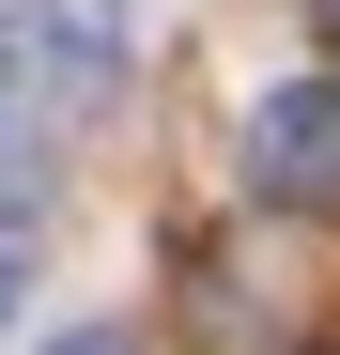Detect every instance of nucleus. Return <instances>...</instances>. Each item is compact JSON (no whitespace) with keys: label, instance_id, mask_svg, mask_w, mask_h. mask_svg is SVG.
I'll return each mask as SVG.
<instances>
[{"label":"nucleus","instance_id":"obj_3","mask_svg":"<svg viewBox=\"0 0 340 355\" xmlns=\"http://www.w3.org/2000/svg\"><path fill=\"white\" fill-rule=\"evenodd\" d=\"M31 232H46V201H16V216H0V324H16V263H31Z\"/></svg>","mask_w":340,"mask_h":355},{"label":"nucleus","instance_id":"obj_6","mask_svg":"<svg viewBox=\"0 0 340 355\" xmlns=\"http://www.w3.org/2000/svg\"><path fill=\"white\" fill-rule=\"evenodd\" d=\"M309 355H340V340H309Z\"/></svg>","mask_w":340,"mask_h":355},{"label":"nucleus","instance_id":"obj_4","mask_svg":"<svg viewBox=\"0 0 340 355\" xmlns=\"http://www.w3.org/2000/svg\"><path fill=\"white\" fill-rule=\"evenodd\" d=\"M46 355H139L124 324H62V340H46Z\"/></svg>","mask_w":340,"mask_h":355},{"label":"nucleus","instance_id":"obj_2","mask_svg":"<svg viewBox=\"0 0 340 355\" xmlns=\"http://www.w3.org/2000/svg\"><path fill=\"white\" fill-rule=\"evenodd\" d=\"M248 186L263 201H340V78H294V93H263L248 108Z\"/></svg>","mask_w":340,"mask_h":355},{"label":"nucleus","instance_id":"obj_5","mask_svg":"<svg viewBox=\"0 0 340 355\" xmlns=\"http://www.w3.org/2000/svg\"><path fill=\"white\" fill-rule=\"evenodd\" d=\"M294 16H309V31H325V46H340V0H294Z\"/></svg>","mask_w":340,"mask_h":355},{"label":"nucleus","instance_id":"obj_1","mask_svg":"<svg viewBox=\"0 0 340 355\" xmlns=\"http://www.w3.org/2000/svg\"><path fill=\"white\" fill-rule=\"evenodd\" d=\"M0 78L31 108H108L124 93V16L108 0H0Z\"/></svg>","mask_w":340,"mask_h":355}]
</instances>
